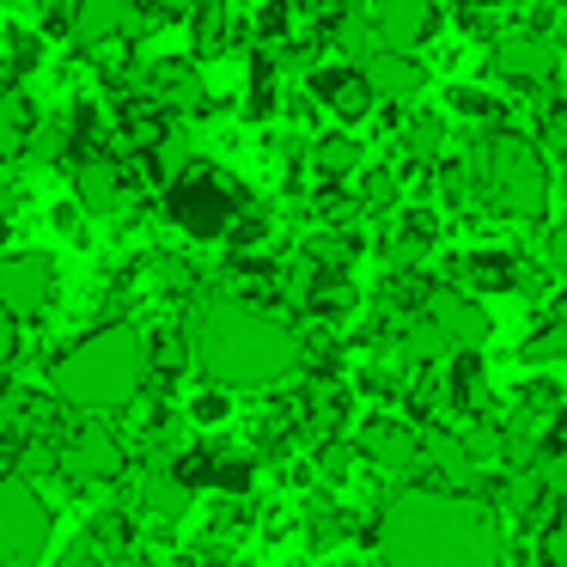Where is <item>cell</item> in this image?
I'll use <instances>...</instances> for the list:
<instances>
[{"instance_id": "6da1fadb", "label": "cell", "mask_w": 567, "mask_h": 567, "mask_svg": "<svg viewBox=\"0 0 567 567\" xmlns=\"http://www.w3.org/2000/svg\"><path fill=\"white\" fill-rule=\"evenodd\" d=\"M384 567H501V525L452 488H403L379 513Z\"/></svg>"}, {"instance_id": "7a4b0ae2", "label": "cell", "mask_w": 567, "mask_h": 567, "mask_svg": "<svg viewBox=\"0 0 567 567\" xmlns=\"http://www.w3.org/2000/svg\"><path fill=\"white\" fill-rule=\"evenodd\" d=\"M189 354L214 391H269L299 372V336L275 311L214 293L189 318Z\"/></svg>"}, {"instance_id": "3957f363", "label": "cell", "mask_w": 567, "mask_h": 567, "mask_svg": "<svg viewBox=\"0 0 567 567\" xmlns=\"http://www.w3.org/2000/svg\"><path fill=\"white\" fill-rule=\"evenodd\" d=\"M153 360H147V342H141V330H128V323H111V330L86 336V342H74L62 360H55L50 384L55 396H62L68 409H123L141 396V384H147Z\"/></svg>"}, {"instance_id": "277c9868", "label": "cell", "mask_w": 567, "mask_h": 567, "mask_svg": "<svg viewBox=\"0 0 567 567\" xmlns=\"http://www.w3.org/2000/svg\"><path fill=\"white\" fill-rule=\"evenodd\" d=\"M476 172L488 202L506 214V220H543L549 214V159L530 147L525 135H488L476 147Z\"/></svg>"}, {"instance_id": "5b68a950", "label": "cell", "mask_w": 567, "mask_h": 567, "mask_svg": "<svg viewBox=\"0 0 567 567\" xmlns=\"http://www.w3.org/2000/svg\"><path fill=\"white\" fill-rule=\"evenodd\" d=\"M55 537V506L31 482L0 476V567H38Z\"/></svg>"}, {"instance_id": "8992f818", "label": "cell", "mask_w": 567, "mask_h": 567, "mask_svg": "<svg viewBox=\"0 0 567 567\" xmlns=\"http://www.w3.org/2000/svg\"><path fill=\"white\" fill-rule=\"evenodd\" d=\"M55 299V257L50 250H13L0 257V311L7 318H38Z\"/></svg>"}, {"instance_id": "52a82bcc", "label": "cell", "mask_w": 567, "mask_h": 567, "mask_svg": "<svg viewBox=\"0 0 567 567\" xmlns=\"http://www.w3.org/2000/svg\"><path fill=\"white\" fill-rule=\"evenodd\" d=\"M488 68L506 86H549L555 68H561V50H555V38H543V31H506V38H494Z\"/></svg>"}, {"instance_id": "ba28073f", "label": "cell", "mask_w": 567, "mask_h": 567, "mask_svg": "<svg viewBox=\"0 0 567 567\" xmlns=\"http://www.w3.org/2000/svg\"><path fill=\"white\" fill-rule=\"evenodd\" d=\"M367 25H372V38H379V50L415 55L421 43L440 31V7H433V0H379Z\"/></svg>"}, {"instance_id": "9c48e42d", "label": "cell", "mask_w": 567, "mask_h": 567, "mask_svg": "<svg viewBox=\"0 0 567 567\" xmlns=\"http://www.w3.org/2000/svg\"><path fill=\"white\" fill-rule=\"evenodd\" d=\"M55 464H62L68 476L111 482V476H123V440H116L104 421H80V427L68 433V445L55 452Z\"/></svg>"}, {"instance_id": "30bf717a", "label": "cell", "mask_w": 567, "mask_h": 567, "mask_svg": "<svg viewBox=\"0 0 567 567\" xmlns=\"http://www.w3.org/2000/svg\"><path fill=\"white\" fill-rule=\"evenodd\" d=\"M427 323H433V336H440L452 354H476V348L494 336L488 306H482V299H470V293H440L427 306Z\"/></svg>"}, {"instance_id": "8fae6325", "label": "cell", "mask_w": 567, "mask_h": 567, "mask_svg": "<svg viewBox=\"0 0 567 567\" xmlns=\"http://www.w3.org/2000/svg\"><path fill=\"white\" fill-rule=\"evenodd\" d=\"M172 184H177L172 208L189 233H220V226L233 220V189L214 184V172H184V177H172Z\"/></svg>"}, {"instance_id": "7c38bea8", "label": "cell", "mask_w": 567, "mask_h": 567, "mask_svg": "<svg viewBox=\"0 0 567 567\" xmlns=\"http://www.w3.org/2000/svg\"><path fill=\"white\" fill-rule=\"evenodd\" d=\"M354 74L367 80L372 104H415L421 92H427V68L415 62V55H396V50H372L367 62H354Z\"/></svg>"}, {"instance_id": "4fadbf2b", "label": "cell", "mask_w": 567, "mask_h": 567, "mask_svg": "<svg viewBox=\"0 0 567 567\" xmlns=\"http://www.w3.org/2000/svg\"><path fill=\"white\" fill-rule=\"evenodd\" d=\"M128 172L116 159H80L74 165V196H80V208H92V214H116L128 202Z\"/></svg>"}, {"instance_id": "5bb4252c", "label": "cell", "mask_w": 567, "mask_h": 567, "mask_svg": "<svg viewBox=\"0 0 567 567\" xmlns=\"http://www.w3.org/2000/svg\"><path fill=\"white\" fill-rule=\"evenodd\" d=\"M311 92H318L342 123H360V116L372 111V92H367V80H360L354 68H318V74H311Z\"/></svg>"}, {"instance_id": "9a60e30c", "label": "cell", "mask_w": 567, "mask_h": 567, "mask_svg": "<svg viewBox=\"0 0 567 567\" xmlns=\"http://www.w3.org/2000/svg\"><path fill=\"white\" fill-rule=\"evenodd\" d=\"M141 513L159 518V525H177V518L189 513V482H177V470L165 464V457L141 476Z\"/></svg>"}, {"instance_id": "2e32d148", "label": "cell", "mask_w": 567, "mask_h": 567, "mask_svg": "<svg viewBox=\"0 0 567 567\" xmlns=\"http://www.w3.org/2000/svg\"><path fill=\"white\" fill-rule=\"evenodd\" d=\"M135 0H74V38L80 43H111L116 31H128Z\"/></svg>"}, {"instance_id": "e0dca14e", "label": "cell", "mask_w": 567, "mask_h": 567, "mask_svg": "<svg viewBox=\"0 0 567 567\" xmlns=\"http://www.w3.org/2000/svg\"><path fill=\"white\" fill-rule=\"evenodd\" d=\"M147 92H153L159 104H196V99H202L196 62H153V68H147Z\"/></svg>"}, {"instance_id": "ac0fdd59", "label": "cell", "mask_w": 567, "mask_h": 567, "mask_svg": "<svg viewBox=\"0 0 567 567\" xmlns=\"http://www.w3.org/2000/svg\"><path fill=\"white\" fill-rule=\"evenodd\" d=\"M403 147L415 153V159H433V153L445 147V116H433V111L403 116Z\"/></svg>"}, {"instance_id": "d6986e66", "label": "cell", "mask_w": 567, "mask_h": 567, "mask_svg": "<svg viewBox=\"0 0 567 567\" xmlns=\"http://www.w3.org/2000/svg\"><path fill=\"white\" fill-rule=\"evenodd\" d=\"M25 135H31V116L19 99H0V165L13 159V153H25Z\"/></svg>"}, {"instance_id": "ffe728a7", "label": "cell", "mask_w": 567, "mask_h": 567, "mask_svg": "<svg viewBox=\"0 0 567 567\" xmlns=\"http://www.w3.org/2000/svg\"><path fill=\"white\" fill-rule=\"evenodd\" d=\"M452 111H464V116H476V123H501V99L494 92H482V86H452Z\"/></svg>"}, {"instance_id": "44dd1931", "label": "cell", "mask_w": 567, "mask_h": 567, "mask_svg": "<svg viewBox=\"0 0 567 567\" xmlns=\"http://www.w3.org/2000/svg\"><path fill=\"white\" fill-rule=\"evenodd\" d=\"M354 165H360V147H354V141L336 135V141H323V147H318V172H323V177H342V172H354Z\"/></svg>"}, {"instance_id": "7402d4cb", "label": "cell", "mask_w": 567, "mask_h": 567, "mask_svg": "<svg viewBox=\"0 0 567 567\" xmlns=\"http://www.w3.org/2000/svg\"><path fill=\"white\" fill-rule=\"evenodd\" d=\"M336 43H342V55H354V62H367L372 50H379V38H372V25H367V13H354L342 31H336Z\"/></svg>"}, {"instance_id": "603a6c76", "label": "cell", "mask_w": 567, "mask_h": 567, "mask_svg": "<svg viewBox=\"0 0 567 567\" xmlns=\"http://www.w3.org/2000/svg\"><path fill=\"white\" fill-rule=\"evenodd\" d=\"M561 348H567V330H561V323H549V330H543L537 342H525V348H518V360H555Z\"/></svg>"}, {"instance_id": "cb8c5ba5", "label": "cell", "mask_w": 567, "mask_h": 567, "mask_svg": "<svg viewBox=\"0 0 567 567\" xmlns=\"http://www.w3.org/2000/svg\"><path fill=\"white\" fill-rule=\"evenodd\" d=\"M543 567H567V530H561V518H549V525H543Z\"/></svg>"}, {"instance_id": "d4e9b609", "label": "cell", "mask_w": 567, "mask_h": 567, "mask_svg": "<svg viewBox=\"0 0 567 567\" xmlns=\"http://www.w3.org/2000/svg\"><path fill=\"white\" fill-rule=\"evenodd\" d=\"M470 275H482V287H513V262L506 257H476Z\"/></svg>"}, {"instance_id": "484cf974", "label": "cell", "mask_w": 567, "mask_h": 567, "mask_svg": "<svg viewBox=\"0 0 567 567\" xmlns=\"http://www.w3.org/2000/svg\"><path fill=\"white\" fill-rule=\"evenodd\" d=\"M189 415H196L202 427H214V421L226 415V391H208V396H196V403H189Z\"/></svg>"}, {"instance_id": "4316f807", "label": "cell", "mask_w": 567, "mask_h": 567, "mask_svg": "<svg viewBox=\"0 0 567 567\" xmlns=\"http://www.w3.org/2000/svg\"><path fill=\"white\" fill-rule=\"evenodd\" d=\"M13 354H19V323L7 318V311H0V367H7Z\"/></svg>"}, {"instance_id": "83f0119b", "label": "cell", "mask_w": 567, "mask_h": 567, "mask_svg": "<svg viewBox=\"0 0 567 567\" xmlns=\"http://www.w3.org/2000/svg\"><path fill=\"white\" fill-rule=\"evenodd\" d=\"M116 567H159V561H147V555H123Z\"/></svg>"}, {"instance_id": "f1b7e54d", "label": "cell", "mask_w": 567, "mask_h": 567, "mask_svg": "<svg viewBox=\"0 0 567 567\" xmlns=\"http://www.w3.org/2000/svg\"><path fill=\"white\" fill-rule=\"evenodd\" d=\"M7 427H13V409H7V403H0V433H7Z\"/></svg>"}, {"instance_id": "f546056e", "label": "cell", "mask_w": 567, "mask_h": 567, "mask_svg": "<svg viewBox=\"0 0 567 567\" xmlns=\"http://www.w3.org/2000/svg\"><path fill=\"white\" fill-rule=\"evenodd\" d=\"M433 7H440V0H433ZM452 7H488V0H452Z\"/></svg>"}, {"instance_id": "4dcf8cb0", "label": "cell", "mask_w": 567, "mask_h": 567, "mask_svg": "<svg viewBox=\"0 0 567 567\" xmlns=\"http://www.w3.org/2000/svg\"><path fill=\"white\" fill-rule=\"evenodd\" d=\"M238 7H250V13H257V7H269V0H238Z\"/></svg>"}, {"instance_id": "1f68e13d", "label": "cell", "mask_w": 567, "mask_h": 567, "mask_svg": "<svg viewBox=\"0 0 567 567\" xmlns=\"http://www.w3.org/2000/svg\"><path fill=\"white\" fill-rule=\"evenodd\" d=\"M299 7H323V0H299Z\"/></svg>"}, {"instance_id": "d6a6232c", "label": "cell", "mask_w": 567, "mask_h": 567, "mask_svg": "<svg viewBox=\"0 0 567 567\" xmlns=\"http://www.w3.org/2000/svg\"><path fill=\"white\" fill-rule=\"evenodd\" d=\"M0 208H7V189H0Z\"/></svg>"}]
</instances>
